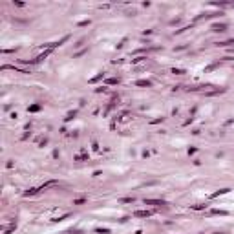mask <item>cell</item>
I'll list each match as a JSON object with an SVG mask.
<instances>
[{
    "label": "cell",
    "instance_id": "1",
    "mask_svg": "<svg viewBox=\"0 0 234 234\" xmlns=\"http://www.w3.org/2000/svg\"><path fill=\"white\" fill-rule=\"evenodd\" d=\"M212 31H216V33L227 31V24H212Z\"/></svg>",
    "mask_w": 234,
    "mask_h": 234
},
{
    "label": "cell",
    "instance_id": "2",
    "mask_svg": "<svg viewBox=\"0 0 234 234\" xmlns=\"http://www.w3.org/2000/svg\"><path fill=\"white\" fill-rule=\"evenodd\" d=\"M134 216L135 218H148V216H152V212L150 210H135Z\"/></svg>",
    "mask_w": 234,
    "mask_h": 234
},
{
    "label": "cell",
    "instance_id": "3",
    "mask_svg": "<svg viewBox=\"0 0 234 234\" xmlns=\"http://www.w3.org/2000/svg\"><path fill=\"white\" fill-rule=\"evenodd\" d=\"M144 205H165V201L163 199H144Z\"/></svg>",
    "mask_w": 234,
    "mask_h": 234
},
{
    "label": "cell",
    "instance_id": "4",
    "mask_svg": "<svg viewBox=\"0 0 234 234\" xmlns=\"http://www.w3.org/2000/svg\"><path fill=\"white\" fill-rule=\"evenodd\" d=\"M227 192H230V188H221V190H216L210 198L214 199V198H219V196H223V194H227Z\"/></svg>",
    "mask_w": 234,
    "mask_h": 234
},
{
    "label": "cell",
    "instance_id": "5",
    "mask_svg": "<svg viewBox=\"0 0 234 234\" xmlns=\"http://www.w3.org/2000/svg\"><path fill=\"white\" fill-rule=\"evenodd\" d=\"M135 84H137V86H146V88H148V86H152V83H150V81H137Z\"/></svg>",
    "mask_w": 234,
    "mask_h": 234
},
{
    "label": "cell",
    "instance_id": "6",
    "mask_svg": "<svg viewBox=\"0 0 234 234\" xmlns=\"http://www.w3.org/2000/svg\"><path fill=\"white\" fill-rule=\"evenodd\" d=\"M39 110H40V104H31L28 108V112H39Z\"/></svg>",
    "mask_w": 234,
    "mask_h": 234
},
{
    "label": "cell",
    "instance_id": "7",
    "mask_svg": "<svg viewBox=\"0 0 234 234\" xmlns=\"http://www.w3.org/2000/svg\"><path fill=\"white\" fill-rule=\"evenodd\" d=\"M103 77H104V73H99V75H95V77H93L90 83H97V81H101V79H103Z\"/></svg>",
    "mask_w": 234,
    "mask_h": 234
},
{
    "label": "cell",
    "instance_id": "8",
    "mask_svg": "<svg viewBox=\"0 0 234 234\" xmlns=\"http://www.w3.org/2000/svg\"><path fill=\"white\" fill-rule=\"evenodd\" d=\"M172 73H176V75H183V73H185V69H179V68H174V69H172Z\"/></svg>",
    "mask_w": 234,
    "mask_h": 234
},
{
    "label": "cell",
    "instance_id": "9",
    "mask_svg": "<svg viewBox=\"0 0 234 234\" xmlns=\"http://www.w3.org/2000/svg\"><path fill=\"white\" fill-rule=\"evenodd\" d=\"M212 214H221V216H227V210H212Z\"/></svg>",
    "mask_w": 234,
    "mask_h": 234
},
{
    "label": "cell",
    "instance_id": "10",
    "mask_svg": "<svg viewBox=\"0 0 234 234\" xmlns=\"http://www.w3.org/2000/svg\"><path fill=\"white\" fill-rule=\"evenodd\" d=\"M106 83H108V84H119V79H108Z\"/></svg>",
    "mask_w": 234,
    "mask_h": 234
},
{
    "label": "cell",
    "instance_id": "11",
    "mask_svg": "<svg viewBox=\"0 0 234 234\" xmlns=\"http://www.w3.org/2000/svg\"><path fill=\"white\" fill-rule=\"evenodd\" d=\"M75 113H77V112H69V113H68V117H66V121H69V119H73V117H75Z\"/></svg>",
    "mask_w": 234,
    "mask_h": 234
},
{
    "label": "cell",
    "instance_id": "12",
    "mask_svg": "<svg viewBox=\"0 0 234 234\" xmlns=\"http://www.w3.org/2000/svg\"><path fill=\"white\" fill-rule=\"evenodd\" d=\"M121 201H123V203H132V201H134V198H123Z\"/></svg>",
    "mask_w": 234,
    "mask_h": 234
},
{
    "label": "cell",
    "instance_id": "13",
    "mask_svg": "<svg viewBox=\"0 0 234 234\" xmlns=\"http://www.w3.org/2000/svg\"><path fill=\"white\" fill-rule=\"evenodd\" d=\"M196 210H201V208H207V205H194Z\"/></svg>",
    "mask_w": 234,
    "mask_h": 234
}]
</instances>
